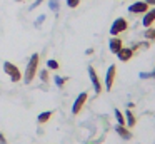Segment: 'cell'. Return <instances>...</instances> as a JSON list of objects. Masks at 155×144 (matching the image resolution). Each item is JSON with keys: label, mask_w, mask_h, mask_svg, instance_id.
<instances>
[{"label": "cell", "mask_w": 155, "mask_h": 144, "mask_svg": "<svg viewBox=\"0 0 155 144\" xmlns=\"http://www.w3.org/2000/svg\"><path fill=\"white\" fill-rule=\"evenodd\" d=\"M38 60H40V55L38 54H32L30 60L27 64V69H25V74H24V82L25 84H30L34 80L35 74L38 70Z\"/></svg>", "instance_id": "cell-1"}, {"label": "cell", "mask_w": 155, "mask_h": 144, "mask_svg": "<svg viewBox=\"0 0 155 144\" xmlns=\"http://www.w3.org/2000/svg\"><path fill=\"white\" fill-rule=\"evenodd\" d=\"M2 69H4V72L7 74L8 77H10L12 82H18V80H22V72L18 70V67L15 65V64L8 62V60H5L4 65H2Z\"/></svg>", "instance_id": "cell-2"}, {"label": "cell", "mask_w": 155, "mask_h": 144, "mask_svg": "<svg viewBox=\"0 0 155 144\" xmlns=\"http://www.w3.org/2000/svg\"><path fill=\"white\" fill-rule=\"evenodd\" d=\"M127 29H128V20L124 19V17H118V19L114 20V23H112V27H110V35L112 37L120 35V33L125 32Z\"/></svg>", "instance_id": "cell-3"}, {"label": "cell", "mask_w": 155, "mask_h": 144, "mask_svg": "<svg viewBox=\"0 0 155 144\" xmlns=\"http://www.w3.org/2000/svg\"><path fill=\"white\" fill-rule=\"evenodd\" d=\"M87 99H88V94L87 92H82V94H78V96H77V99H75L74 104H72V114H74V116H78V114L82 112V109H84Z\"/></svg>", "instance_id": "cell-4"}, {"label": "cell", "mask_w": 155, "mask_h": 144, "mask_svg": "<svg viewBox=\"0 0 155 144\" xmlns=\"http://www.w3.org/2000/svg\"><path fill=\"white\" fill-rule=\"evenodd\" d=\"M88 77H90V80H92V87H94L95 94H100L102 89H104V86H102V80L98 79V74L95 72L94 65H88Z\"/></svg>", "instance_id": "cell-5"}, {"label": "cell", "mask_w": 155, "mask_h": 144, "mask_svg": "<svg viewBox=\"0 0 155 144\" xmlns=\"http://www.w3.org/2000/svg\"><path fill=\"white\" fill-rule=\"evenodd\" d=\"M115 74H117V67L112 64L110 67H108L107 74H105V80H104V86L107 90H112V87H114V82H115Z\"/></svg>", "instance_id": "cell-6"}, {"label": "cell", "mask_w": 155, "mask_h": 144, "mask_svg": "<svg viewBox=\"0 0 155 144\" xmlns=\"http://www.w3.org/2000/svg\"><path fill=\"white\" fill-rule=\"evenodd\" d=\"M128 12L134 13V15H137V13H145V12H148V3H145L143 0L135 2V3H132V5L128 7Z\"/></svg>", "instance_id": "cell-7"}, {"label": "cell", "mask_w": 155, "mask_h": 144, "mask_svg": "<svg viewBox=\"0 0 155 144\" xmlns=\"http://www.w3.org/2000/svg\"><path fill=\"white\" fill-rule=\"evenodd\" d=\"M122 47H124V40L120 39V37H112L110 40H108V49H110V52L112 54H115V55H117L118 52H120V49Z\"/></svg>", "instance_id": "cell-8"}, {"label": "cell", "mask_w": 155, "mask_h": 144, "mask_svg": "<svg viewBox=\"0 0 155 144\" xmlns=\"http://www.w3.org/2000/svg\"><path fill=\"white\" fill-rule=\"evenodd\" d=\"M134 55H135V52H134V49H132V47H122L120 52L117 54L118 60H122V62H127V60H130Z\"/></svg>", "instance_id": "cell-9"}, {"label": "cell", "mask_w": 155, "mask_h": 144, "mask_svg": "<svg viewBox=\"0 0 155 144\" xmlns=\"http://www.w3.org/2000/svg\"><path fill=\"white\" fill-rule=\"evenodd\" d=\"M155 22V7L153 9H150L148 12H145L143 13V19H142V25L143 27H152V23Z\"/></svg>", "instance_id": "cell-10"}, {"label": "cell", "mask_w": 155, "mask_h": 144, "mask_svg": "<svg viewBox=\"0 0 155 144\" xmlns=\"http://www.w3.org/2000/svg\"><path fill=\"white\" fill-rule=\"evenodd\" d=\"M115 132H117L118 136L122 137V139H127V141L132 139V132H130V131H128L125 126H120V124H117V126H115Z\"/></svg>", "instance_id": "cell-11"}, {"label": "cell", "mask_w": 155, "mask_h": 144, "mask_svg": "<svg viewBox=\"0 0 155 144\" xmlns=\"http://www.w3.org/2000/svg\"><path fill=\"white\" fill-rule=\"evenodd\" d=\"M135 124H137V117L134 116L132 109H128L127 112H125V126H128V127H135Z\"/></svg>", "instance_id": "cell-12"}, {"label": "cell", "mask_w": 155, "mask_h": 144, "mask_svg": "<svg viewBox=\"0 0 155 144\" xmlns=\"http://www.w3.org/2000/svg\"><path fill=\"white\" fill-rule=\"evenodd\" d=\"M52 116H54V112H52V111H45V112H40V114H38L37 121H38L40 124H45V122H48V121L52 119Z\"/></svg>", "instance_id": "cell-13"}, {"label": "cell", "mask_w": 155, "mask_h": 144, "mask_svg": "<svg viewBox=\"0 0 155 144\" xmlns=\"http://www.w3.org/2000/svg\"><path fill=\"white\" fill-rule=\"evenodd\" d=\"M143 37H145L147 40H155V29H153V27H148V29H145Z\"/></svg>", "instance_id": "cell-14"}, {"label": "cell", "mask_w": 155, "mask_h": 144, "mask_svg": "<svg viewBox=\"0 0 155 144\" xmlns=\"http://www.w3.org/2000/svg\"><path fill=\"white\" fill-rule=\"evenodd\" d=\"M115 119L120 126H125V114H122L120 109H115Z\"/></svg>", "instance_id": "cell-15"}, {"label": "cell", "mask_w": 155, "mask_h": 144, "mask_svg": "<svg viewBox=\"0 0 155 144\" xmlns=\"http://www.w3.org/2000/svg\"><path fill=\"white\" fill-rule=\"evenodd\" d=\"M47 67H48L50 70H57L60 65H58V62H57V60H54V59H48V60H47Z\"/></svg>", "instance_id": "cell-16"}, {"label": "cell", "mask_w": 155, "mask_h": 144, "mask_svg": "<svg viewBox=\"0 0 155 144\" xmlns=\"http://www.w3.org/2000/svg\"><path fill=\"white\" fill-rule=\"evenodd\" d=\"M67 80H68V77H60V76H55V84H57L58 87H64Z\"/></svg>", "instance_id": "cell-17"}, {"label": "cell", "mask_w": 155, "mask_h": 144, "mask_svg": "<svg viewBox=\"0 0 155 144\" xmlns=\"http://www.w3.org/2000/svg\"><path fill=\"white\" fill-rule=\"evenodd\" d=\"M40 79L44 80V82H48V80H50V77H48V70L47 69H40Z\"/></svg>", "instance_id": "cell-18"}, {"label": "cell", "mask_w": 155, "mask_h": 144, "mask_svg": "<svg viewBox=\"0 0 155 144\" xmlns=\"http://www.w3.org/2000/svg\"><path fill=\"white\" fill-rule=\"evenodd\" d=\"M48 7H50V10H54V12L57 13L58 9H60V7H58V0H50V2H48Z\"/></svg>", "instance_id": "cell-19"}, {"label": "cell", "mask_w": 155, "mask_h": 144, "mask_svg": "<svg viewBox=\"0 0 155 144\" xmlns=\"http://www.w3.org/2000/svg\"><path fill=\"white\" fill-rule=\"evenodd\" d=\"M67 2V5L70 7V9H77L78 3H80V0H65Z\"/></svg>", "instance_id": "cell-20"}, {"label": "cell", "mask_w": 155, "mask_h": 144, "mask_svg": "<svg viewBox=\"0 0 155 144\" xmlns=\"http://www.w3.org/2000/svg\"><path fill=\"white\" fill-rule=\"evenodd\" d=\"M44 20H45V15H44V13H42V15H40V17H38V19H37V20H35V27H38V25H40V23H42V22H44Z\"/></svg>", "instance_id": "cell-21"}, {"label": "cell", "mask_w": 155, "mask_h": 144, "mask_svg": "<svg viewBox=\"0 0 155 144\" xmlns=\"http://www.w3.org/2000/svg\"><path fill=\"white\" fill-rule=\"evenodd\" d=\"M40 3H42V0H35V2H34V3H32V5H30V10H34V9H37V7H38V5H40Z\"/></svg>", "instance_id": "cell-22"}, {"label": "cell", "mask_w": 155, "mask_h": 144, "mask_svg": "<svg viewBox=\"0 0 155 144\" xmlns=\"http://www.w3.org/2000/svg\"><path fill=\"white\" fill-rule=\"evenodd\" d=\"M0 142L2 144H7V141H5V137H4V134L0 132Z\"/></svg>", "instance_id": "cell-23"}, {"label": "cell", "mask_w": 155, "mask_h": 144, "mask_svg": "<svg viewBox=\"0 0 155 144\" xmlns=\"http://www.w3.org/2000/svg\"><path fill=\"white\" fill-rule=\"evenodd\" d=\"M145 3H148V5H153L155 7V0H143Z\"/></svg>", "instance_id": "cell-24"}, {"label": "cell", "mask_w": 155, "mask_h": 144, "mask_svg": "<svg viewBox=\"0 0 155 144\" xmlns=\"http://www.w3.org/2000/svg\"><path fill=\"white\" fill-rule=\"evenodd\" d=\"M85 54H87V55H92V54H94V49H87V52H85Z\"/></svg>", "instance_id": "cell-25"}, {"label": "cell", "mask_w": 155, "mask_h": 144, "mask_svg": "<svg viewBox=\"0 0 155 144\" xmlns=\"http://www.w3.org/2000/svg\"><path fill=\"white\" fill-rule=\"evenodd\" d=\"M127 107H128V109H134V107H135V104H134V102H128V106H127Z\"/></svg>", "instance_id": "cell-26"}, {"label": "cell", "mask_w": 155, "mask_h": 144, "mask_svg": "<svg viewBox=\"0 0 155 144\" xmlns=\"http://www.w3.org/2000/svg\"><path fill=\"white\" fill-rule=\"evenodd\" d=\"M150 76H152V79H155V69H153V72H150Z\"/></svg>", "instance_id": "cell-27"}, {"label": "cell", "mask_w": 155, "mask_h": 144, "mask_svg": "<svg viewBox=\"0 0 155 144\" xmlns=\"http://www.w3.org/2000/svg\"><path fill=\"white\" fill-rule=\"evenodd\" d=\"M15 2H25V0H15Z\"/></svg>", "instance_id": "cell-28"}, {"label": "cell", "mask_w": 155, "mask_h": 144, "mask_svg": "<svg viewBox=\"0 0 155 144\" xmlns=\"http://www.w3.org/2000/svg\"><path fill=\"white\" fill-rule=\"evenodd\" d=\"M0 144H2V142H0Z\"/></svg>", "instance_id": "cell-29"}]
</instances>
